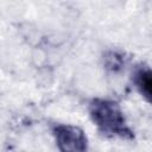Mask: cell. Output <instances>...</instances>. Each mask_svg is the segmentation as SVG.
<instances>
[{
	"instance_id": "cell-2",
	"label": "cell",
	"mask_w": 152,
	"mask_h": 152,
	"mask_svg": "<svg viewBox=\"0 0 152 152\" xmlns=\"http://www.w3.org/2000/svg\"><path fill=\"white\" fill-rule=\"evenodd\" d=\"M52 134L59 152H88V139L80 127L58 124L52 127Z\"/></svg>"
},
{
	"instance_id": "cell-3",
	"label": "cell",
	"mask_w": 152,
	"mask_h": 152,
	"mask_svg": "<svg viewBox=\"0 0 152 152\" xmlns=\"http://www.w3.org/2000/svg\"><path fill=\"white\" fill-rule=\"evenodd\" d=\"M133 83L140 95L150 102L151 94H152V72L150 66L140 65L135 69L133 74Z\"/></svg>"
},
{
	"instance_id": "cell-4",
	"label": "cell",
	"mask_w": 152,
	"mask_h": 152,
	"mask_svg": "<svg viewBox=\"0 0 152 152\" xmlns=\"http://www.w3.org/2000/svg\"><path fill=\"white\" fill-rule=\"evenodd\" d=\"M127 61L128 57H126V53L119 50H109L103 56V65L112 72L121 71L125 68Z\"/></svg>"
},
{
	"instance_id": "cell-1",
	"label": "cell",
	"mask_w": 152,
	"mask_h": 152,
	"mask_svg": "<svg viewBox=\"0 0 152 152\" xmlns=\"http://www.w3.org/2000/svg\"><path fill=\"white\" fill-rule=\"evenodd\" d=\"M89 115L99 131L108 138L133 140L134 132L128 126L121 106L109 99L96 97L89 102Z\"/></svg>"
}]
</instances>
